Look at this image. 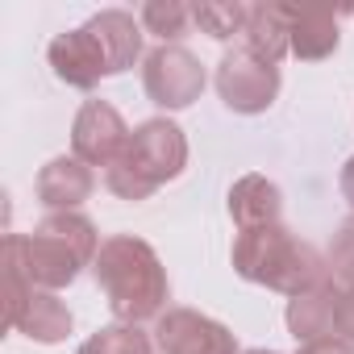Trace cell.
<instances>
[{
  "label": "cell",
  "instance_id": "1",
  "mask_svg": "<svg viewBox=\"0 0 354 354\" xmlns=\"http://www.w3.org/2000/svg\"><path fill=\"white\" fill-rule=\"evenodd\" d=\"M96 288L104 292L113 317L121 325H142L158 321L171 300V279L158 259V250L133 234H113L104 238L96 263H92Z\"/></svg>",
  "mask_w": 354,
  "mask_h": 354
},
{
  "label": "cell",
  "instance_id": "2",
  "mask_svg": "<svg viewBox=\"0 0 354 354\" xmlns=\"http://www.w3.org/2000/svg\"><path fill=\"white\" fill-rule=\"evenodd\" d=\"M234 271L246 283L271 288L279 296H300L325 279H333L329 259H321L317 246H308L304 238H296L283 221L279 225H263V230H242L234 238Z\"/></svg>",
  "mask_w": 354,
  "mask_h": 354
},
{
  "label": "cell",
  "instance_id": "3",
  "mask_svg": "<svg viewBox=\"0 0 354 354\" xmlns=\"http://www.w3.org/2000/svg\"><path fill=\"white\" fill-rule=\"evenodd\" d=\"M184 167H188V133L167 117H150L129 133L125 154L104 171V184L113 196L138 205L150 201L162 184L180 180Z\"/></svg>",
  "mask_w": 354,
  "mask_h": 354
},
{
  "label": "cell",
  "instance_id": "4",
  "mask_svg": "<svg viewBox=\"0 0 354 354\" xmlns=\"http://www.w3.org/2000/svg\"><path fill=\"white\" fill-rule=\"evenodd\" d=\"M100 246L104 242L84 213H50L34 225V234H21V263L38 292H59L96 263Z\"/></svg>",
  "mask_w": 354,
  "mask_h": 354
},
{
  "label": "cell",
  "instance_id": "5",
  "mask_svg": "<svg viewBox=\"0 0 354 354\" xmlns=\"http://www.w3.org/2000/svg\"><path fill=\"white\" fill-rule=\"evenodd\" d=\"M142 88L150 96V104L180 113L192 109L205 92V67L188 46H154L142 59Z\"/></svg>",
  "mask_w": 354,
  "mask_h": 354
},
{
  "label": "cell",
  "instance_id": "6",
  "mask_svg": "<svg viewBox=\"0 0 354 354\" xmlns=\"http://www.w3.org/2000/svg\"><path fill=\"white\" fill-rule=\"evenodd\" d=\"M279 67L254 59L246 46H234L221 55L217 63V96L230 113H242V117H259L275 104L279 96Z\"/></svg>",
  "mask_w": 354,
  "mask_h": 354
},
{
  "label": "cell",
  "instance_id": "7",
  "mask_svg": "<svg viewBox=\"0 0 354 354\" xmlns=\"http://www.w3.org/2000/svg\"><path fill=\"white\" fill-rule=\"evenodd\" d=\"M154 346L162 354H242L234 329L201 308H167L154 325Z\"/></svg>",
  "mask_w": 354,
  "mask_h": 354
},
{
  "label": "cell",
  "instance_id": "8",
  "mask_svg": "<svg viewBox=\"0 0 354 354\" xmlns=\"http://www.w3.org/2000/svg\"><path fill=\"white\" fill-rule=\"evenodd\" d=\"M129 125L109 100H84L71 121V154L88 167H113L129 146Z\"/></svg>",
  "mask_w": 354,
  "mask_h": 354
},
{
  "label": "cell",
  "instance_id": "9",
  "mask_svg": "<svg viewBox=\"0 0 354 354\" xmlns=\"http://www.w3.org/2000/svg\"><path fill=\"white\" fill-rule=\"evenodd\" d=\"M46 59H50L55 75H59L67 88H80V92H92V88L109 75L104 50H100V42L92 38L88 26H75V30L59 34V38L46 46Z\"/></svg>",
  "mask_w": 354,
  "mask_h": 354
},
{
  "label": "cell",
  "instance_id": "10",
  "mask_svg": "<svg viewBox=\"0 0 354 354\" xmlns=\"http://www.w3.org/2000/svg\"><path fill=\"white\" fill-rule=\"evenodd\" d=\"M96 188V175L88 162H80L75 154H59L50 158L38 180H34V192H38V205H46L50 213H80V205L92 196Z\"/></svg>",
  "mask_w": 354,
  "mask_h": 354
},
{
  "label": "cell",
  "instance_id": "11",
  "mask_svg": "<svg viewBox=\"0 0 354 354\" xmlns=\"http://www.w3.org/2000/svg\"><path fill=\"white\" fill-rule=\"evenodd\" d=\"M337 300H342L337 279H325V283H317V288L292 296V300H288V313H283L288 333H292L300 346L321 342V337H337Z\"/></svg>",
  "mask_w": 354,
  "mask_h": 354
},
{
  "label": "cell",
  "instance_id": "12",
  "mask_svg": "<svg viewBox=\"0 0 354 354\" xmlns=\"http://www.w3.org/2000/svg\"><path fill=\"white\" fill-rule=\"evenodd\" d=\"M84 26H88L92 38L100 42L104 63H109V75H125V71L142 59V38H146V30H142V21H138L133 13H125V9H100V13H92Z\"/></svg>",
  "mask_w": 354,
  "mask_h": 354
},
{
  "label": "cell",
  "instance_id": "13",
  "mask_svg": "<svg viewBox=\"0 0 354 354\" xmlns=\"http://www.w3.org/2000/svg\"><path fill=\"white\" fill-rule=\"evenodd\" d=\"M230 217L242 230H263V225H279L283 217V192L275 180H267V175L250 171L242 175V180L230 188Z\"/></svg>",
  "mask_w": 354,
  "mask_h": 354
},
{
  "label": "cell",
  "instance_id": "14",
  "mask_svg": "<svg viewBox=\"0 0 354 354\" xmlns=\"http://www.w3.org/2000/svg\"><path fill=\"white\" fill-rule=\"evenodd\" d=\"M242 46L254 59L279 67L283 55H292V9L288 5H250V21H246Z\"/></svg>",
  "mask_w": 354,
  "mask_h": 354
},
{
  "label": "cell",
  "instance_id": "15",
  "mask_svg": "<svg viewBox=\"0 0 354 354\" xmlns=\"http://www.w3.org/2000/svg\"><path fill=\"white\" fill-rule=\"evenodd\" d=\"M71 325H75V317H71V308H67L55 292H34L30 308H26L21 321H17V329H21L30 342H42V346L67 342Z\"/></svg>",
  "mask_w": 354,
  "mask_h": 354
},
{
  "label": "cell",
  "instance_id": "16",
  "mask_svg": "<svg viewBox=\"0 0 354 354\" xmlns=\"http://www.w3.org/2000/svg\"><path fill=\"white\" fill-rule=\"evenodd\" d=\"M342 30L333 13H300L292 9V55L304 63H321L337 50Z\"/></svg>",
  "mask_w": 354,
  "mask_h": 354
},
{
  "label": "cell",
  "instance_id": "17",
  "mask_svg": "<svg viewBox=\"0 0 354 354\" xmlns=\"http://www.w3.org/2000/svg\"><path fill=\"white\" fill-rule=\"evenodd\" d=\"M192 21L213 42H230V38L246 34L250 5H238V0H201V5H192Z\"/></svg>",
  "mask_w": 354,
  "mask_h": 354
},
{
  "label": "cell",
  "instance_id": "18",
  "mask_svg": "<svg viewBox=\"0 0 354 354\" xmlns=\"http://www.w3.org/2000/svg\"><path fill=\"white\" fill-rule=\"evenodd\" d=\"M138 21H142V30L154 34L162 46H180V38H184L188 26H192V9L180 5V0H146L142 13H138Z\"/></svg>",
  "mask_w": 354,
  "mask_h": 354
},
{
  "label": "cell",
  "instance_id": "19",
  "mask_svg": "<svg viewBox=\"0 0 354 354\" xmlns=\"http://www.w3.org/2000/svg\"><path fill=\"white\" fill-rule=\"evenodd\" d=\"M75 354H154V342H150V333H142L138 325H104V329H96Z\"/></svg>",
  "mask_w": 354,
  "mask_h": 354
},
{
  "label": "cell",
  "instance_id": "20",
  "mask_svg": "<svg viewBox=\"0 0 354 354\" xmlns=\"http://www.w3.org/2000/svg\"><path fill=\"white\" fill-rule=\"evenodd\" d=\"M329 271H333L337 288H354V217L342 221V230L333 234V246H329Z\"/></svg>",
  "mask_w": 354,
  "mask_h": 354
},
{
  "label": "cell",
  "instance_id": "21",
  "mask_svg": "<svg viewBox=\"0 0 354 354\" xmlns=\"http://www.w3.org/2000/svg\"><path fill=\"white\" fill-rule=\"evenodd\" d=\"M337 337H346L354 346V288H342V300H337Z\"/></svg>",
  "mask_w": 354,
  "mask_h": 354
},
{
  "label": "cell",
  "instance_id": "22",
  "mask_svg": "<svg viewBox=\"0 0 354 354\" xmlns=\"http://www.w3.org/2000/svg\"><path fill=\"white\" fill-rule=\"evenodd\" d=\"M296 354H354V346H350L346 337H321V342H308V346H300Z\"/></svg>",
  "mask_w": 354,
  "mask_h": 354
},
{
  "label": "cell",
  "instance_id": "23",
  "mask_svg": "<svg viewBox=\"0 0 354 354\" xmlns=\"http://www.w3.org/2000/svg\"><path fill=\"white\" fill-rule=\"evenodd\" d=\"M337 188H342V196H346V205L354 209V154L346 158V167H342V175H337Z\"/></svg>",
  "mask_w": 354,
  "mask_h": 354
},
{
  "label": "cell",
  "instance_id": "24",
  "mask_svg": "<svg viewBox=\"0 0 354 354\" xmlns=\"http://www.w3.org/2000/svg\"><path fill=\"white\" fill-rule=\"evenodd\" d=\"M242 354H279V350H263V346H259V350H242Z\"/></svg>",
  "mask_w": 354,
  "mask_h": 354
}]
</instances>
